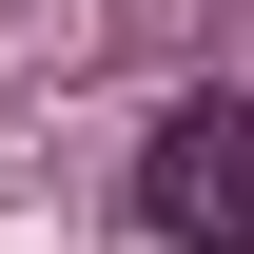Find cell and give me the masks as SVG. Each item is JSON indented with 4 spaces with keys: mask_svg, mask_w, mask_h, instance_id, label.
I'll return each instance as SVG.
<instances>
[{
    "mask_svg": "<svg viewBox=\"0 0 254 254\" xmlns=\"http://www.w3.org/2000/svg\"><path fill=\"white\" fill-rule=\"evenodd\" d=\"M137 235L157 254H254V98H157V137H137Z\"/></svg>",
    "mask_w": 254,
    "mask_h": 254,
    "instance_id": "1",
    "label": "cell"
}]
</instances>
